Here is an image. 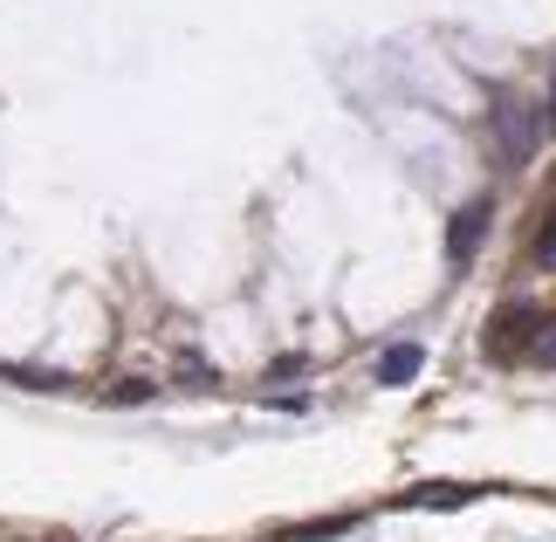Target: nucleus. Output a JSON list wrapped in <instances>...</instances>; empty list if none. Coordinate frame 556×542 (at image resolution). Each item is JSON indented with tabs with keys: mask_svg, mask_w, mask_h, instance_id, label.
I'll list each match as a JSON object with an SVG mask.
<instances>
[{
	"mask_svg": "<svg viewBox=\"0 0 556 542\" xmlns=\"http://www.w3.org/2000/svg\"><path fill=\"white\" fill-rule=\"evenodd\" d=\"M529 262H536V268H549V275H556V213H549V220L536 227V241H529Z\"/></svg>",
	"mask_w": 556,
	"mask_h": 542,
	"instance_id": "nucleus-6",
	"label": "nucleus"
},
{
	"mask_svg": "<svg viewBox=\"0 0 556 542\" xmlns=\"http://www.w3.org/2000/svg\"><path fill=\"white\" fill-rule=\"evenodd\" d=\"M488 213H495V200H467L454 213V227H446V254H454V262H475V248L488 234Z\"/></svg>",
	"mask_w": 556,
	"mask_h": 542,
	"instance_id": "nucleus-3",
	"label": "nucleus"
},
{
	"mask_svg": "<svg viewBox=\"0 0 556 542\" xmlns=\"http://www.w3.org/2000/svg\"><path fill=\"white\" fill-rule=\"evenodd\" d=\"M419 364H426L419 343H392V351L378 357V385H413V378H419Z\"/></svg>",
	"mask_w": 556,
	"mask_h": 542,
	"instance_id": "nucleus-4",
	"label": "nucleus"
},
{
	"mask_svg": "<svg viewBox=\"0 0 556 542\" xmlns=\"http://www.w3.org/2000/svg\"><path fill=\"white\" fill-rule=\"evenodd\" d=\"M481 488H419V494H405L413 508H467Z\"/></svg>",
	"mask_w": 556,
	"mask_h": 542,
	"instance_id": "nucleus-5",
	"label": "nucleus"
},
{
	"mask_svg": "<svg viewBox=\"0 0 556 542\" xmlns=\"http://www.w3.org/2000/svg\"><path fill=\"white\" fill-rule=\"evenodd\" d=\"M529 357H536V364H556V316H543V330H536V343H529Z\"/></svg>",
	"mask_w": 556,
	"mask_h": 542,
	"instance_id": "nucleus-7",
	"label": "nucleus"
},
{
	"mask_svg": "<svg viewBox=\"0 0 556 542\" xmlns=\"http://www.w3.org/2000/svg\"><path fill=\"white\" fill-rule=\"evenodd\" d=\"M495 138H502V151H508V159H529V151H536V138H543V117L536 111H529V103H495Z\"/></svg>",
	"mask_w": 556,
	"mask_h": 542,
	"instance_id": "nucleus-2",
	"label": "nucleus"
},
{
	"mask_svg": "<svg viewBox=\"0 0 556 542\" xmlns=\"http://www.w3.org/2000/svg\"><path fill=\"white\" fill-rule=\"evenodd\" d=\"M536 330H543V316L529 310V302H516V310H495V323H488V351H495V357H529Z\"/></svg>",
	"mask_w": 556,
	"mask_h": 542,
	"instance_id": "nucleus-1",
	"label": "nucleus"
}]
</instances>
